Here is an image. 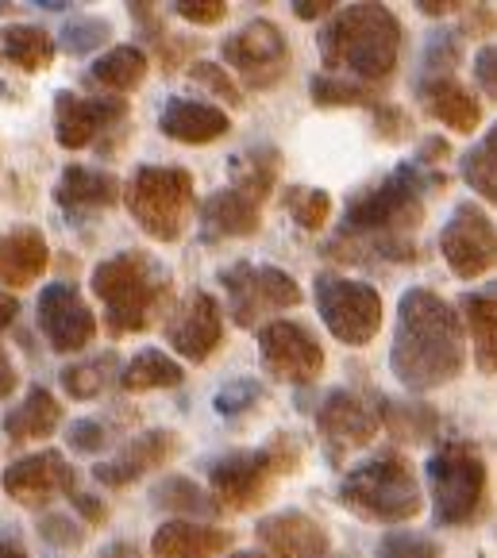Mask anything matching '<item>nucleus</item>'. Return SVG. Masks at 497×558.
Here are the masks:
<instances>
[{
    "label": "nucleus",
    "mask_w": 497,
    "mask_h": 558,
    "mask_svg": "<svg viewBox=\"0 0 497 558\" xmlns=\"http://www.w3.org/2000/svg\"><path fill=\"white\" fill-rule=\"evenodd\" d=\"M439 255L451 266V274L463 281H474L497 266V228L474 201L456 205L439 231Z\"/></svg>",
    "instance_id": "obj_12"
},
{
    "label": "nucleus",
    "mask_w": 497,
    "mask_h": 558,
    "mask_svg": "<svg viewBox=\"0 0 497 558\" xmlns=\"http://www.w3.org/2000/svg\"><path fill=\"white\" fill-rule=\"evenodd\" d=\"M108 39H112V24L100 16H74L62 27V47H66L70 54H93V50H100Z\"/></svg>",
    "instance_id": "obj_38"
},
{
    "label": "nucleus",
    "mask_w": 497,
    "mask_h": 558,
    "mask_svg": "<svg viewBox=\"0 0 497 558\" xmlns=\"http://www.w3.org/2000/svg\"><path fill=\"white\" fill-rule=\"evenodd\" d=\"M258 543H263L274 558H328L331 555L328 532H324L313 517H305V512H298V509L274 512V517L258 520Z\"/></svg>",
    "instance_id": "obj_20"
},
{
    "label": "nucleus",
    "mask_w": 497,
    "mask_h": 558,
    "mask_svg": "<svg viewBox=\"0 0 497 558\" xmlns=\"http://www.w3.org/2000/svg\"><path fill=\"white\" fill-rule=\"evenodd\" d=\"M263 401V386H258L255 378H235L228 381L225 389H216L213 404L220 416H240V412L255 409V404Z\"/></svg>",
    "instance_id": "obj_41"
},
{
    "label": "nucleus",
    "mask_w": 497,
    "mask_h": 558,
    "mask_svg": "<svg viewBox=\"0 0 497 558\" xmlns=\"http://www.w3.org/2000/svg\"><path fill=\"white\" fill-rule=\"evenodd\" d=\"M105 558H140V550H135L132 543H112V547L105 550Z\"/></svg>",
    "instance_id": "obj_55"
},
{
    "label": "nucleus",
    "mask_w": 497,
    "mask_h": 558,
    "mask_svg": "<svg viewBox=\"0 0 497 558\" xmlns=\"http://www.w3.org/2000/svg\"><path fill=\"white\" fill-rule=\"evenodd\" d=\"M0 558H27V550L12 539H0Z\"/></svg>",
    "instance_id": "obj_56"
},
{
    "label": "nucleus",
    "mask_w": 497,
    "mask_h": 558,
    "mask_svg": "<svg viewBox=\"0 0 497 558\" xmlns=\"http://www.w3.org/2000/svg\"><path fill=\"white\" fill-rule=\"evenodd\" d=\"M93 293L105 304V328L112 336H135L155 324L166 296V270L143 251H120V255L97 263L89 278Z\"/></svg>",
    "instance_id": "obj_3"
},
{
    "label": "nucleus",
    "mask_w": 497,
    "mask_h": 558,
    "mask_svg": "<svg viewBox=\"0 0 497 558\" xmlns=\"http://www.w3.org/2000/svg\"><path fill=\"white\" fill-rule=\"evenodd\" d=\"M340 501L374 524H405L421 512L424 497L413 466L401 454H378L343 474Z\"/></svg>",
    "instance_id": "obj_5"
},
{
    "label": "nucleus",
    "mask_w": 497,
    "mask_h": 558,
    "mask_svg": "<svg viewBox=\"0 0 497 558\" xmlns=\"http://www.w3.org/2000/svg\"><path fill=\"white\" fill-rule=\"evenodd\" d=\"M416 9H421L424 16H448V12H459V9H466V4H456V0H416Z\"/></svg>",
    "instance_id": "obj_53"
},
{
    "label": "nucleus",
    "mask_w": 497,
    "mask_h": 558,
    "mask_svg": "<svg viewBox=\"0 0 497 558\" xmlns=\"http://www.w3.org/2000/svg\"><path fill=\"white\" fill-rule=\"evenodd\" d=\"M390 366L393 378L413 393H432V389L456 381L466 366L463 316L432 289L401 293Z\"/></svg>",
    "instance_id": "obj_1"
},
{
    "label": "nucleus",
    "mask_w": 497,
    "mask_h": 558,
    "mask_svg": "<svg viewBox=\"0 0 497 558\" xmlns=\"http://www.w3.org/2000/svg\"><path fill=\"white\" fill-rule=\"evenodd\" d=\"M416 97H421L424 112L444 123V128H451V132L471 135L482 123V100L466 85H459L456 77H421Z\"/></svg>",
    "instance_id": "obj_23"
},
{
    "label": "nucleus",
    "mask_w": 497,
    "mask_h": 558,
    "mask_svg": "<svg viewBox=\"0 0 497 558\" xmlns=\"http://www.w3.org/2000/svg\"><path fill=\"white\" fill-rule=\"evenodd\" d=\"M378 558H439V543L421 532H386L378 543Z\"/></svg>",
    "instance_id": "obj_40"
},
{
    "label": "nucleus",
    "mask_w": 497,
    "mask_h": 558,
    "mask_svg": "<svg viewBox=\"0 0 497 558\" xmlns=\"http://www.w3.org/2000/svg\"><path fill=\"white\" fill-rule=\"evenodd\" d=\"M463 324L471 328L474 366L482 374H497V296H463Z\"/></svg>",
    "instance_id": "obj_30"
},
{
    "label": "nucleus",
    "mask_w": 497,
    "mask_h": 558,
    "mask_svg": "<svg viewBox=\"0 0 497 558\" xmlns=\"http://www.w3.org/2000/svg\"><path fill=\"white\" fill-rule=\"evenodd\" d=\"M386 424V409H378L371 393L359 389H331L316 409V427L336 451H355L366 447Z\"/></svg>",
    "instance_id": "obj_14"
},
{
    "label": "nucleus",
    "mask_w": 497,
    "mask_h": 558,
    "mask_svg": "<svg viewBox=\"0 0 497 558\" xmlns=\"http://www.w3.org/2000/svg\"><path fill=\"white\" fill-rule=\"evenodd\" d=\"M428 489H432V517L439 527H463L478 520L486 505V462L478 447L466 439L439 444L428 459Z\"/></svg>",
    "instance_id": "obj_7"
},
{
    "label": "nucleus",
    "mask_w": 497,
    "mask_h": 558,
    "mask_svg": "<svg viewBox=\"0 0 497 558\" xmlns=\"http://www.w3.org/2000/svg\"><path fill=\"white\" fill-rule=\"evenodd\" d=\"M220 58L240 74L247 89H274L290 74V43L282 27L270 20H251L235 35H228Z\"/></svg>",
    "instance_id": "obj_11"
},
{
    "label": "nucleus",
    "mask_w": 497,
    "mask_h": 558,
    "mask_svg": "<svg viewBox=\"0 0 497 558\" xmlns=\"http://www.w3.org/2000/svg\"><path fill=\"white\" fill-rule=\"evenodd\" d=\"M124 197V185H120L117 173L108 170H89V166H66L59 178V201L66 213H93V208H112Z\"/></svg>",
    "instance_id": "obj_26"
},
{
    "label": "nucleus",
    "mask_w": 497,
    "mask_h": 558,
    "mask_svg": "<svg viewBox=\"0 0 497 558\" xmlns=\"http://www.w3.org/2000/svg\"><path fill=\"white\" fill-rule=\"evenodd\" d=\"M336 9H340L336 0H293V16L298 20H320V16H331Z\"/></svg>",
    "instance_id": "obj_50"
},
{
    "label": "nucleus",
    "mask_w": 497,
    "mask_h": 558,
    "mask_svg": "<svg viewBox=\"0 0 497 558\" xmlns=\"http://www.w3.org/2000/svg\"><path fill=\"white\" fill-rule=\"evenodd\" d=\"M401 24L386 4L340 9L320 32V62L328 74L378 85L398 70Z\"/></svg>",
    "instance_id": "obj_2"
},
{
    "label": "nucleus",
    "mask_w": 497,
    "mask_h": 558,
    "mask_svg": "<svg viewBox=\"0 0 497 558\" xmlns=\"http://www.w3.org/2000/svg\"><path fill=\"white\" fill-rule=\"evenodd\" d=\"M185 378L182 362L162 351H140L120 369V389L124 393H155V389H178Z\"/></svg>",
    "instance_id": "obj_29"
},
{
    "label": "nucleus",
    "mask_w": 497,
    "mask_h": 558,
    "mask_svg": "<svg viewBox=\"0 0 497 558\" xmlns=\"http://www.w3.org/2000/svg\"><path fill=\"white\" fill-rule=\"evenodd\" d=\"M316 313L340 343L366 347L381 328V296L366 281L320 274L316 278Z\"/></svg>",
    "instance_id": "obj_9"
},
{
    "label": "nucleus",
    "mask_w": 497,
    "mask_h": 558,
    "mask_svg": "<svg viewBox=\"0 0 497 558\" xmlns=\"http://www.w3.org/2000/svg\"><path fill=\"white\" fill-rule=\"evenodd\" d=\"M74 509L82 512L89 524H105V517H108V509L93 497V493H74Z\"/></svg>",
    "instance_id": "obj_51"
},
{
    "label": "nucleus",
    "mask_w": 497,
    "mask_h": 558,
    "mask_svg": "<svg viewBox=\"0 0 497 558\" xmlns=\"http://www.w3.org/2000/svg\"><path fill=\"white\" fill-rule=\"evenodd\" d=\"M128 213L158 243H178L197 208V185L182 166H140L124 185Z\"/></svg>",
    "instance_id": "obj_6"
},
{
    "label": "nucleus",
    "mask_w": 497,
    "mask_h": 558,
    "mask_svg": "<svg viewBox=\"0 0 497 558\" xmlns=\"http://www.w3.org/2000/svg\"><path fill=\"white\" fill-rule=\"evenodd\" d=\"M190 77H193V82L205 85V89H213L216 97L228 100V105H243V89L232 82V77L225 74V66H216V62H193Z\"/></svg>",
    "instance_id": "obj_42"
},
{
    "label": "nucleus",
    "mask_w": 497,
    "mask_h": 558,
    "mask_svg": "<svg viewBox=\"0 0 497 558\" xmlns=\"http://www.w3.org/2000/svg\"><path fill=\"white\" fill-rule=\"evenodd\" d=\"M62 424V409L59 401L47 393L43 386L27 389V397L16 404V409L4 412V436L12 439V444H32V439H47L54 436Z\"/></svg>",
    "instance_id": "obj_27"
},
{
    "label": "nucleus",
    "mask_w": 497,
    "mask_h": 558,
    "mask_svg": "<svg viewBox=\"0 0 497 558\" xmlns=\"http://www.w3.org/2000/svg\"><path fill=\"white\" fill-rule=\"evenodd\" d=\"M150 501H155L158 509L178 512V517H185V520H205L220 512V505L213 501V493H205L197 482H190V477H182V474H170L150 485Z\"/></svg>",
    "instance_id": "obj_31"
},
{
    "label": "nucleus",
    "mask_w": 497,
    "mask_h": 558,
    "mask_svg": "<svg viewBox=\"0 0 497 558\" xmlns=\"http://www.w3.org/2000/svg\"><path fill=\"white\" fill-rule=\"evenodd\" d=\"M225 339V313L213 293H193L185 304L166 320V343L174 347L182 359L205 362Z\"/></svg>",
    "instance_id": "obj_18"
},
{
    "label": "nucleus",
    "mask_w": 497,
    "mask_h": 558,
    "mask_svg": "<svg viewBox=\"0 0 497 558\" xmlns=\"http://www.w3.org/2000/svg\"><path fill=\"white\" fill-rule=\"evenodd\" d=\"M158 132L166 140L185 143V147H205V143L225 140L232 132V116L225 108L205 105V100L170 97L158 112Z\"/></svg>",
    "instance_id": "obj_19"
},
{
    "label": "nucleus",
    "mask_w": 497,
    "mask_h": 558,
    "mask_svg": "<svg viewBox=\"0 0 497 558\" xmlns=\"http://www.w3.org/2000/svg\"><path fill=\"white\" fill-rule=\"evenodd\" d=\"M70 451L77 454H100L108 447V427L97 424V420H74L66 432Z\"/></svg>",
    "instance_id": "obj_45"
},
{
    "label": "nucleus",
    "mask_w": 497,
    "mask_h": 558,
    "mask_svg": "<svg viewBox=\"0 0 497 558\" xmlns=\"http://www.w3.org/2000/svg\"><path fill=\"white\" fill-rule=\"evenodd\" d=\"M463 178L478 197L494 201L497 205V123L466 150L463 158Z\"/></svg>",
    "instance_id": "obj_35"
},
{
    "label": "nucleus",
    "mask_w": 497,
    "mask_h": 558,
    "mask_svg": "<svg viewBox=\"0 0 497 558\" xmlns=\"http://www.w3.org/2000/svg\"><path fill=\"white\" fill-rule=\"evenodd\" d=\"M393 412H401V420H390V427L398 436H409V444H421L432 427H436V416L428 412V404H409V409L393 404Z\"/></svg>",
    "instance_id": "obj_43"
},
{
    "label": "nucleus",
    "mask_w": 497,
    "mask_h": 558,
    "mask_svg": "<svg viewBox=\"0 0 497 558\" xmlns=\"http://www.w3.org/2000/svg\"><path fill=\"white\" fill-rule=\"evenodd\" d=\"M301 462L298 447L290 436H274L258 451H235L228 459L213 462L208 470V493L220 509L247 512L255 505L266 501V493L274 489V477L293 474V466Z\"/></svg>",
    "instance_id": "obj_8"
},
{
    "label": "nucleus",
    "mask_w": 497,
    "mask_h": 558,
    "mask_svg": "<svg viewBox=\"0 0 497 558\" xmlns=\"http://www.w3.org/2000/svg\"><path fill=\"white\" fill-rule=\"evenodd\" d=\"M235 543L232 532L213 524H197V520H170L155 532L150 550L155 558H220L228 555Z\"/></svg>",
    "instance_id": "obj_24"
},
{
    "label": "nucleus",
    "mask_w": 497,
    "mask_h": 558,
    "mask_svg": "<svg viewBox=\"0 0 497 558\" xmlns=\"http://www.w3.org/2000/svg\"><path fill=\"white\" fill-rule=\"evenodd\" d=\"M16 366H12L9 359H4V354H0V401H4V397L12 393V389H16Z\"/></svg>",
    "instance_id": "obj_54"
},
{
    "label": "nucleus",
    "mask_w": 497,
    "mask_h": 558,
    "mask_svg": "<svg viewBox=\"0 0 497 558\" xmlns=\"http://www.w3.org/2000/svg\"><path fill=\"white\" fill-rule=\"evenodd\" d=\"M174 451H178L174 432H166V427H158V432H143V436L128 439L124 451H120L117 459L97 462V466H93V477H97L100 485L120 489V485L143 477L147 470H158L162 462H170V454Z\"/></svg>",
    "instance_id": "obj_21"
},
{
    "label": "nucleus",
    "mask_w": 497,
    "mask_h": 558,
    "mask_svg": "<svg viewBox=\"0 0 497 558\" xmlns=\"http://www.w3.org/2000/svg\"><path fill=\"white\" fill-rule=\"evenodd\" d=\"M432 185H444V173H424L421 162L398 166L390 178L359 193L343 213V239H409V231L424 220V193Z\"/></svg>",
    "instance_id": "obj_4"
},
{
    "label": "nucleus",
    "mask_w": 497,
    "mask_h": 558,
    "mask_svg": "<svg viewBox=\"0 0 497 558\" xmlns=\"http://www.w3.org/2000/svg\"><path fill=\"white\" fill-rule=\"evenodd\" d=\"M89 77L100 85V89L112 93H132L143 85L147 77V54L140 47H112L108 54H100L89 66Z\"/></svg>",
    "instance_id": "obj_33"
},
{
    "label": "nucleus",
    "mask_w": 497,
    "mask_h": 558,
    "mask_svg": "<svg viewBox=\"0 0 497 558\" xmlns=\"http://www.w3.org/2000/svg\"><path fill=\"white\" fill-rule=\"evenodd\" d=\"M50 263V246L39 228L16 223L0 231V286L4 289H27L43 278Z\"/></svg>",
    "instance_id": "obj_22"
},
{
    "label": "nucleus",
    "mask_w": 497,
    "mask_h": 558,
    "mask_svg": "<svg viewBox=\"0 0 497 558\" xmlns=\"http://www.w3.org/2000/svg\"><path fill=\"white\" fill-rule=\"evenodd\" d=\"M374 123H378L381 140H401V135L409 132L405 112H401V108H393V105H378V108H374Z\"/></svg>",
    "instance_id": "obj_48"
},
{
    "label": "nucleus",
    "mask_w": 497,
    "mask_h": 558,
    "mask_svg": "<svg viewBox=\"0 0 497 558\" xmlns=\"http://www.w3.org/2000/svg\"><path fill=\"white\" fill-rule=\"evenodd\" d=\"M463 62V47H459L456 32L432 35L428 50H424V77H451V70Z\"/></svg>",
    "instance_id": "obj_39"
},
{
    "label": "nucleus",
    "mask_w": 497,
    "mask_h": 558,
    "mask_svg": "<svg viewBox=\"0 0 497 558\" xmlns=\"http://www.w3.org/2000/svg\"><path fill=\"white\" fill-rule=\"evenodd\" d=\"M74 466L59 451H39L27 454V459H16L0 477L4 493L16 505H27V509H39V505H47L50 497H62V493H74Z\"/></svg>",
    "instance_id": "obj_17"
},
{
    "label": "nucleus",
    "mask_w": 497,
    "mask_h": 558,
    "mask_svg": "<svg viewBox=\"0 0 497 558\" xmlns=\"http://www.w3.org/2000/svg\"><path fill=\"white\" fill-rule=\"evenodd\" d=\"M228 173H232V190L251 197L255 205H263L270 197L274 181H278V155L274 147H255L247 155H235L228 162Z\"/></svg>",
    "instance_id": "obj_32"
},
{
    "label": "nucleus",
    "mask_w": 497,
    "mask_h": 558,
    "mask_svg": "<svg viewBox=\"0 0 497 558\" xmlns=\"http://www.w3.org/2000/svg\"><path fill=\"white\" fill-rule=\"evenodd\" d=\"M228 293V313L240 328H255L258 316L266 313H286V308H298L305 301L301 286L278 266H251L235 263L220 274Z\"/></svg>",
    "instance_id": "obj_10"
},
{
    "label": "nucleus",
    "mask_w": 497,
    "mask_h": 558,
    "mask_svg": "<svg viewBox=\"0 0 497 558\" xmlns=\"http://www.w3.org/2000/svg\"><path fill=\"white\" fill-rule=\"evenodd\" d=\"M128 105L124 100H100V97H77L70 89L54 93V140L66 150L89 147L108 128L124 123Z\"/></svg>",
    "instance_id": "obj_16"
},
{
    "label": "nucleus",
    "mask_w": 497,
    "mask_h": 558,
    "mask_svg": "<svg viewBox=\"0 0 497 558\" xmlns=\"http://www.w3.org/2000/svg\"><path fill=\"white\" fill-rule=\"evenodd\" d=\"M0 58L24 74H43L54 62V39L35 24H12L0 32Z\"/></svg>",
    "instance_id": "obj_28"
},
{
    "label": "nucleus",
    "mask_w": 497,
    "mask_h": 558,
    "mask_svg": "<svg viewBox=\"0 0 497 558\" xmlns=\"http://www.w3.org/2000/svg\"><path fill=\"white\" fill-rule=\"evenodd\" d=\"M16 316H20V301L9 293V289H0V331L12 328V324H16Z\"/></svg>",
    "instance_id": "obj_52"
},
{
    "label": "nucleus",
    "mask_w": 497,
    "mask_h": 558,
    "mask_svg": "<svg viewBox=\"0 0 497 558\" xmlns=\"http://www.w3.org/2000/svg\"><path fill=\"white\" fill-rule=\"evenodd\" d=\"M497 27V16L489 4H466V32L478 35V32H494Z\"/></svg>",
    "instance_id": "obj_49"
},
{
    "label": "nucleus",
    "mask_w": 497,
    "mask_h": 558,
    "mask_svg": "<svg viewBox=\"0 0 497 558\" xmlns=\"http://www.w3.org/2000/svg\"><path fill=\"white\" fill-rule=\"evenodd\" d=\"M286 208H290L293 223H298L301 231H320L331 216V197L324 190L290 185V190H286Z\"/></svg>",
    "instance_id": "obj_37"
},
{
    "label": "nucleus",
    "mask_w": 497,
    "mask_h": 558,
    "mask_svg": "<svg viewBox=\"0 0 497 558\" xmlns=\"http://www.w3.org/2000/svg\"><path fill=\"white\" fill-rule=\"evenodd\" d=\"M308 93H313V105H320V108H363V105L378 108V105H386L378 85H366V82L340 77V74H313Z\"/></svg>",
    "instance_id": "obj_34"
},
{
    "label": "nucleus",
    "mask_w": 497,
    "mask_h": 558,
    "mask_svg": "<svg viewBox=\"0 0 497 558\" xmlns=\"http://www.w3.org/2000/svg\"><path fill=\"white\" fill-rule=\"evenodd\" d=\"M39 331L47 336L50 351L74 354L93 343L97 316H93V308L82 301V293L74 286L54 281V286H47L39 293Z\"/></svg>",
    "instance_id": "obj_15"
},
{
    "label": "nucleus",
    "mask_w": 497,
    "mask_h": 558,
    "mask_svg": "<svg viewBox=\"0 0 497 558\" xmlns=\"http://www.w3.org/2000/svg\"><path fill=\"white\" fill-rule=\"evenodd\" d=\"M39 535L54 547H82L85 543V532L77 520H70L66 512H50V517L39 520Z\"/></svg>",
    "instance_id": "obj_44"
},
{
    "label": "nucleus",
    "mask_w": 497,
    "mask_h": 558,
    "mask_svg": "<svg viewBox=\"0 0 497 558\" xmlns=\"http://www.w3.org/2000/svg\"><path fill=\"white\" fill-rule=\"evenodd\" d=\"M228 558H263V555H255V550H235V555H228Z\"/></svg>",
    "instance_id": "obj_57"
},
{
    "label": "nucleus",
    "mask_w": 497,
    "mask_h": 558,
    "mask_svg": "<svg viewBox=\"0 0 497 558\" xmlns=\"http://www.w3.org/2000/svg\"><path fill=\"white\" fill-rule=\"evenodd\" d=\"M174 12L190 24H201V27H213L228 16V0H178Z\"/></svg>",
    "instance_id": "obj_46"
},
{
    "label": "nucleus",
    "mask_w": 497,
    "mask_h": 558,
    "mask_svg": "<svg viewBox=\"0 0 497 558\" xmlns=\"http://www.w3.org/2000/svg\"><path fill=\"white\" fill-rule=\"evenodd\" d=\"M263 228V205L235 193L232 185L201 205V235L205 239H247Z\"/></svg>",
    "instance_id": "obj_25"
},
{
    "label": "nucleus",
    "mask_w": 497,
    "mask_h": 558,
    "mask_svg": "<svg viewBox=\"0 0 497 558\" xmlns=\"http://www.w3.org/2000/svg\"><path fill=\"white\" fill-rule=\"evenodd\" d=\"M474 77H478L482 93L497 100V47H482L474 58Z\"/></svg>",
    "instance_id": "obj_47"
},
{
    "label": "nucleus",
    "mask_w": 497,
    "mask_h": 558,
    "mask_svg": "<svg viewBox=\"0 0 497 558\" xmlns=\"http://www.w3.org/2000/svg\"><path fill=\"white\" fill-rule=\"evenodd\" d=\"M258 359L263 369L290 386H308L320 378L324 347L305 324L298 320H270L258 328Z\"/></svg>",
    "instance_id": "obj_13"
},
{
    "label": "nucleus",
    "mask_w": 497,
    "mask_h": 558,
    "mask_svg": "<svg viewBox=\"0 0 497 558\" xmlns=\"http://www.w3.org/2000/svg\"><path fill=\"white\" fill-rule=\"evenodd\" d=\"M112 369H117V354L112 351L100 354V359H89V362H74V366L62 369V389H66L74 401H93V397L105 393Z\"/></svg>",
    "instance_id": "obj_36"
}]
</instances>
